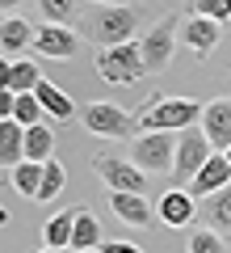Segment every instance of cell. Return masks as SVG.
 I'll list each match as a JSON object with an SVG mask.
<instances>
[{"instance_id":"obj_1","label":"cell","mask_w":231,"mask_h":253,"mask_svg":"<svg viewBox=\"0 0 231 253\" xmlns=\"http://www.w3.org/2000/svg\"><path fill=\"white\" fill-rule=\"evenodd\" d=\"M143 26V13L139 4H126V0H109V4H89L80 17V34L89 42L101 46H118V42H131L134 30Z\"/></svg>"},{"instance_id":"obj_2","label":"cell","mask_w":231,"mask_h":253,"mask_svg":"<svg viewBox=\"0 0 231 253\" xmlns=\"http://www.w3.org/2000/svg\"><path fill=\"white\" fill-rule=\"evenodd\" d=\"M198 118H202V101L151 93V97L139 106L134 123H139V131H185V126L198 123Z\"/></svg>"},{"instance_id":"obj_3","label":"cell","mask_w":231,"mask_h":253,"mask_svg":"<svg viewBox=\"0 0 231 253\" xmlns=\"http://www.w3.org/2000/svg\"><path fill=\"white\" fill-rule=\"evenodd\" d=\"M97 76L109 84H139L147 76V63H143L139 42H118V46H101L97 51Z\"/></svg>"},{"instance_id":"obj_4","label":"cell","mask_w":231,"mask_h":253,"mask_svg":"<svg viewBox=\"0 0 231 253\" xmlns=\"http://www.w3.org/2000/svg\"><path fill=\"white\" fill-rule=\"evenodd\" d=\"M80 123H84L89 135H101V139H131V135H139L134 114H126V110L114 106V101H89V106L80 110Z\"/></svg>"},{"instance_id":"obj_5","label":"cell","mask_w":231,"mask_h":253,"mask_svg":"<svg viewBox=\"0 0 231 253\" xmlns=\"http://www.w3.org/2000/svg\"><path fill=\"white\" fill-rule=\"evenodd\" d=\"M131 161L143 173H172L177 161V131H139L131 144Z\"/></svg>"},{"instance_id":"obj_6","label":"cell","mask_w":231,"mask_h":253,"mask_svg":"<svg viewBox=\"0 0 231 253\" xmlns=\"http://www.w3.org/2000/svg\"><path fill=\"white\" fill-rule=\"evenodd\" d=\"M93 173H97L109 190H131V194H147V190H151V177L131 161V156L97 152V156H93Z\"/></svg>"},{"instance_id":"obj_7","label":"cell","mask_w":231,"mask_h":253,"mask_svg":"<svg viewBox=\"0 0 231 253\" xmlns=\"http://www.w3.org/2000/svg\"><path fill=\"white\" fill-rule=\"evenodd\" d=\"M177 30H181V17L168 13L160 17L147 34L139 38V51H143V63H147V72H164L172 63V51H177Z\"/></svg>"},{"instance_id":"obj_8","label":"cell","mask_w":231,"mask_h":253,"mask_svg":"<svg viewBox=\"0 0 231 253\" xmlns=\"http://www.w3.org/2000/svg\"><path fill=\"white\" fill-rule=\"evenodd\" d=\"M214 148H210V139L202 135V126L198 123H189L185 131H177V161H172V177H177V186L181 181H194V173L206 165V156H210Z\"/></svg>"},{"instance_id":"obj_9","label":"cell","mask_w":231,"mask_h":253,"mask_svg":"<svg viewBox=\"0 0 231 253\" xmlns=\"http://www.w3.org/2000/svg\"><path fill=\"white\" fill-rule=\"evenodd\" d=\"M34 51L46 55V59H76L80 55V34L71 26H59V21H42L34 30Z\"/></svg>"},{"instance_id":"obj_10","label":"cell","mask_w":231,"mask_h":253,"mask_svg":"<svg viewBox=\"0 0 231 253\" xmlns=\"http://www.w3.org/2000/svg\"><path fill=\"white\" fill-rule=\"evenodd\" d=\"M181 42L194 51V59H210V55L219 51V42H223V21L189 13V17L181 21Z\"/></svg>"},{"instance_id":"obj_11","label":"cell","mask_w":231,"mask_h":253,"mask_svg":"<svg viewBox=\"0 0 231 253\" xmlns=\"http://www.w3.org/2000/svg\"><path fill=\"white\" fill-rule=\"evenodd\" d=\"M202 135L210 139L214 152H227L231 148V97H214V101H202Z\"/></svg>"},{"instance_id":"obj_12","label":"cell","mask_w":231,"mask_h":253,"mask_svg":"<svg viewBox=\"0 0 231 253\" xmlns=\"http://www.w3.org/2000/svg\"><path fill=\"white\" fill-rule=\"evenodd\" d=\"M156 211H160V219H164L168 228H189V224L198 219V199L189 194V190L172 186V190H164V194H160Z\"/></svg>"},{"instance_id":"obj_13","label":"cell","mask_w":231,"mask_h":253,"mask_svg":"<svg viewBox=\"0 0 231 253\" xmlns=\"http://www.w3.org/2000/svg\"><path fill=\"white\" fill-rule=\"evenodd\" d=\"M231 186V161L227 152H210L206 156V165L194 173V181H189V194L194 199H206V194H214V190Z\"/></svg>"},{"instance_id":"obj_14","label":"cell","mask_w":231,"mask_h":253,"mask_svg":"<svg viewBox=\"0 0 231 253\" xmlns=\"http://www.w3.org/2000/svg\"><path fill=\"white\" fill-rule=\"evenodd\" d=\"M109 207H114V215L122 219V224L131 228H147V194H131V190H109Z\"/></svg>"},{"instance_id":"obj_15","label":"cell","mask_w":231,"mask_h":253,"mask_svg":"<svg viewBox=\"0 0 231 253\" xmlns=\"http://www.w3.org/2000/svg\"><path fill=\"white\" fill-rule=\"evenodd\" d=\"M34 97L42 101V110H46V118H51V123H71V118H76V101H71L63 89H55V84L46 81V76L38 81Z\"/></svg>"},{"instance_id":"obj_16","label":"cell","mask_w":231,"mask_h":253,"mask_svg":"<svg viewBox=\"0 0 231 253\" xmlns=\"http://www.w3.org/2000/svg\"><path fill=\"white\" fill-rule=\"evenodd\" d=\"M26 161V126L17 118H0V169Z\"/></svg>"},{"instance_id":"obj_17","label":"cell","mask_w":231,"mask_h":253,"mask_svg":"<svg viewBox=\"0 0 231 253\" xmlns=\"http://www.w3.org/2000/svg\"><path fill=\"white\" fill-rule=\"evenodd\" d=\"M26 46H34V26H30L26 17H17V13H9V17L0 21V55H17L26 51Z\"/></svg>"},{"instance_id":"obj_18","label":"cell","mask_w":231,"mask_h":253,"mask_svg":"<svg viewBox=\"0 0 231 253\" xmlns=\"http://www.w3.org/2000/svg\"><path fill=\"white\" fill-rule=\"evenodd\" d=\"M198 211L206 215V224H210L214 232H231V186H223V190H214V194H206Z\"/></svg>"},{"instance_id":"obj_19","label":"cell","mask_w":231,"mask_h":253,"mask_svg":"<svg viewBox=\"0 0 231 253\" xmlns=\"http://www.w3.org/2000/svg\"><path fill=\"white\" fill-rule=\"evenodd\" d=\"M55 156V131H51V123H34V126H26V161H51Z\"/></svg>"},{"instance_id":"obj_20","label":"cell","mask_w":231,"mask_h":253,"mask_svg":"<svg viewBox=\"0 0 231 253\" xmlns=\"http://www.w3.org/2000/svg\"><path fill=\"white\" fill-rule=\"evenodd\" d=\"M101 245V224L89 207H76V224H71V249H97Z\"/></svg>"},{"instance_id":"obj_21","label":"cell","mask_w":231,"mask_h":253,"mask_svg":"<svg viewBox=\"0 0 231 253\" xmlns=\"http://www.w3.org/2000/svg\"><path fill=\"white\" fill-rule=\"evenodd\" d=\"M9 181L17 194H26V199H38V186H42V161H17L9 169Z\"/></svg>"},{"instance_id":"obj_22","label":"cell","mask_w":231,"mask_h":253,"mask_svg":"<svg viewBox=\"0 0 231 253\" xmlns=\"http://www.w3.org/2000/svg\"><path fill=\"white\" fill-rule=\"evenodd\" d=\"M71 224H76V207L55 211V215L42 224V241L46 245H59V249H71Z\"/></svg>"},{"instance_id":"obj_23","label":"cell","mask_w":231,"mask_h":253,"mask_svg":"<svg viewBox=\"0 0 231 253\" xmlns=\"http://www.w3.org/2000/svg\"><path fill=\"white\" fill-rule=\"evenodd\" d=\"M63 186H67V169H63L59 161H42V186H38V203H55L63 194Z\"/></svg>"},{"instance_id":"obj_24","label":"cell","mask_w":231,"mask_h":253,"mask_svg":"<svg viewBox=\"0 0 231 253\" xmlns=\"http://www.w3.org/2000/svg\"><path fill=\"white\" fill-rule=\"evenodd\" d=\"M38 9H42L46 21H59V26H76L84 17L80 0H38Z\"/></svg>"},{"instance_id":"obj_25","label":"cell","mask_w":231,"mask_h":253,"mask_svg":"<svg viewBox=\"0 0 231 253\" xmlns=\"http://www.w3.org/2000/svg\"><path fill=\"white\" fill-rule=\"evenodd\" d=\"M38 81H42V72H38L34 59H13V76H9V89L13 93H34Z\"/></svg>"},{"instance_id":"obj_26","label":"cell","mask_w":231,"mask_h":253,"mask_svg":"<svg viewBox=\"0 0 231 253\" xmlns=\"http://www.w3.org/2000/svg\"><path fill=\"white\" fill-rule=\"evenodd\" d=\"M185 249L189 253H227V245H223V232H214V228L206 224V228H194V232H189Z\"/></svg>"},{"instance_id":"obj_27","label":"cell","mask_w":231,"mask_h":253,"mask_svg":"<svg viewBox=\"0 0 231 253\" xmlns=\"http://www.w3.org/2000/svg\"><path fill=\"white\" fill-rule=\"evenodd\" d=\"M13 118H17L21 126H34V123L46 118V110H42V101H38L34 93H17V101H13Z\"/></svg>"},{"instance_id":"obj_28","label":"cell","mask_w":231,"mask_h":253,"mask_svg":"<svg viewBox=\"0 0 231 253\" xmlns=\"http://www.w3.org/2000/svg\"><path fill=\"white\" fill-rule=\"evenodd\" d=\"M189 13H198V17H214V21H227V0H194V4H189Z\"/></svg>"},{"instance_id":"obj_29","label":"cell","mask_w":231,"mask_h":253,"mask_svg":"<svg viewBox=\"0 0 231 253\" xmlns=\"http://www.w3.org/2000/svg\"><path fill=\"white\" fill-rule=\"evenodd\" d=\"M101 249H105V253H143L134 241H109V245H101Z\"/></svg>"},{"instance_id":"obj_30","label":"cell","mask_w":231,"mask_h":253,"mask_svg":"<svg viewBox=\"0 0 231 253\" xmlns=\"http://www.w3.org/2000/svg\"><path fill=\"white\" fill-rule=\"evenodd\" d=\"M13 101H17V93H13V89H0V118H13Z\"/></svg>"},{"instance_id":"obj_31","label":"cell","mask_w":231,"mask_h":253,"mask_svg":"<svg viewBox=\"0 0 231 253\" xmlns=\"http://www.w3.org/2000/svg\"><path fill=\"white\" fill-rule=\"evenodd\" d=\"M9 76H13V59L0 55V89H9Z\"/></svg>"},{"instance_id":"obj_32","label":"cell","mask_w":231,"mask_h":253,"mask_svg":"<svg viewBox=\"0 0 231 253\" xmlns=\"http://www.w3.org/2000/svg\"><path fill=\"white\" fill-rule=\"evenodd\" d=\"M17 4H21V0H0V13H13Z\"/></svg>"},{"instance_id":"obj_33","label":"cell","mask_w":231,"mask_h":253,"mask_svg":"<svg viewBox=\"0 0 231 253\" xmlns=\"http://www.w3.org/2000/svg\"><path fill=\"white\" fill-rule=\"evenodd\" d=\"M38 253H76V249H59V245H46V249H38Z\"/></svg>"},{"instance_id":"obj_34","label":"cell","mask_w":231,"mask_h":253,"mask_svg":"<svg viewBox=\"0 0 231 253\" xmlns=\"http://www.w3.org/2000/svg\"><path fill=\"white\" fill-rule=\"evenodd\" d=\"M4 224H9V211H4V207H0V228H4Z\"/></svg>"},{"instance_id":"obj_35","label":"cell","mask_w":231,"mask_h":253,"mask_svg":"<svg viewBox=\"0 0 231 253\" xmlns=\"http://www.w3.org/2000/svg\"><path fill=\"white\" fill-rule=\"evenodd\" d=\"M76 253H105V249H101V245H97V249H76Z\"/></svg>"},{"instance_id":"obj_36","label":"cell","mask_w":231,"mask_h":253,"mask_svg":"<svg viewBox=\"0 0 231 253\" xmlns=\"http://www.w3.org/2000/svg\"><path fill=\"white\" fill-rule=\"evenodd\" d=\"M89 4H109V0H89Z\"/></svg>"},{"instance_id":"obj_37","label":"cell","mask_w":231,"mask_h":253,"mask_svg":"<svg viewBox=\"0 0 231 253\" xmlns=\"http://www.w3.org/2000/svg\"><path fill=\"white\" fill-rule=\"evenodd\" d=\"M227 21H231V0H227Z\"/></svg>"},{"instance_id":"obj_38","label":"cell","mask_w":231,"mask_h":253,"mask_svg":"<svg viewBox=\"0 0 231 253\" xmlns=\"http://www.w3.org/2000/svg\"><path fill=\"white\" fill-rule=\"evenodd\" d=\"M227 161H231V148H227Z\"/></svg>"},{"instance_id":"obj_39","label":"cell","mask_w":231,"mask_h":253,"mask_svg":"<svg viewBox=\"0 0 231 253\" xmlns=\"http://www.w3.org/2000/svg\"><path fill=\"white\" fill-rule=\"evenodd\" d=\"M0 181H9V177H0Z\"/></svg>"}]
</instances>
